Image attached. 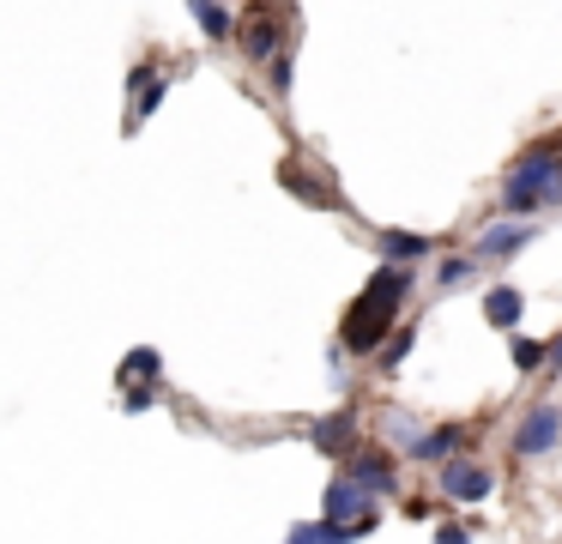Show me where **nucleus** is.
<instances>
[{
  "label": "nucleus",
  "instance_id": "dca6fc26",
  "mask_svg": "<svg viewBox=\"0 0 562 544\" xmlns=\"http://www.w3.org/2000/svg\"><path fill=\"white\" fill-rule=\"evenodd\" d=\"M508 357H514V369H520V375H538V369H550V345H544V338H520V333H514Z\"/></svg>",
  "mask_w": 562,
  "mask_h": 544
},
{
  "label": "nucleus",
  "instance_id": "423d86ee",
  "mask_svg": "<svg viewBox=\"0 0 562 544\" xmlns=\"http://www.w3.org/2000/svg\"><path fill=\"white\" fill-rule=\"evenodd\" d=\"M345 478L363 484L369 496H393V484H400V471H393V454H381V447H357L351 459H345Z\"/></svg>",
  "mask_w": 562,
  "mask_h": 544
},
{
  "label": "nucleus",
  "instance_id": "9d476101",
  "mask_svg": "<svg viewBox=\"0 0 562 544\" xmlns=\"http://www.w3.org/2000/svg\"><path fill=\"white\" fill-rule=\"evenodd\" d=\"M308 442L321 447V454H339V466L357 454V411H333V418H321L315 430H308Z\"/></svg>",
  "mask_w": 562,
  "mask_h": 544
},
{
  "label": "nucleus",
  "instance_id": "f257e3e1",
  "mask_svg": "<svg viewBox=\"0 0 562 544\" xmlns=\"http://www.w3.org/2000/svg\"><path fill=\"white\" fill-rule=\"evenodd\" d=\"M412 285H417L412 266H381V273L351 297V309L339 314V345L357 351V357H381V351H387V333L400 326V302L412 297Z\"/></svg>",
  "mask_w": 562,
  "mask_h": 544
},
{
  "label": "nucleus",
  "instance_id": "f3484780",
  "mask_svg": "<svg viewBox=\"0 0 562 544\" xmlns=\"http://www.w3.org/2000/svg\"><path fill=\"white\" fill-rule=\"evenodd\" d=\"M472 273H477L472 254H448V260L436 266V290H460V285H472Z\"/></svg>",
  "mask_w": 562,
  "mask_h": 544
},
{
  "label": "nucleus",
  "instance_id": "9b49d317",
  "mask_svg": "<svg viewBox=\"0 0 562 544\" xmlns=\"http://www.w3.org/2000/svg\"><path fill=\"white\" fill-rule=\"evenodd\" d=\"M436 254V236H417V230H381V260L387 266H412Z\"/></svg>",
  "mask_w": 562,
  "mask_h": 544
},
{
  "label": "nucleus",
  "instance_id": "6e6552de",
  "mask_svg": "<svg viewBox=\"0 0 562 544\" xmlns=\"http://www.w3.org/2000/svg\"><path fill=\"white\" fill-rule=\"evenodd\" d=\"M532 236H538V224H526V218H508V224H484V236H477V260H508V254H520Z\"/></svg>",
  "mask_w": 562,
  "mask_h": 544
},
{
  "label": "nucleus",
  "instance_id": "20e7f679",
  "mask_svg": "<svg viewBox=\"0 0 562 544\" xmlns=\"http://www.w3.org/2000/svg\"><path fill=\"white\" fill-rule=\"evenodd\" d=\"M436 490L448 496V502H484V496L496 490V471L472 454H453L448 466H436Z\"/></svg>",
  "mask_w": 562,
  "mask_h": 544
},
{
  "label": "nucleus",
  "instance_id": "1a4fd4ad",
  "mask_svg": "<svg viewBox=\"0 0 562 544\" xmlns=\"http://www.w3.org/2000/svg\"><path fill=\"white\" fill-rule=\"evenodd\" d=\"M279 181H284V193H296L303 206H327V212H333V206H345V200H339V188H327V181H321L308 164H296V157H284Z\"/></svg>",
  "mask_w": 562,
  "mask_h": 544
},
{
  "label": "nucleus",
  "instance_id": "f03ea898",
  "mask_svg": "<svg viewBox=\"0 0 562 544\" xmlns=\"http://www.w3.org/2000/svg\"><path fill=\"white\" fill-rule=\"evenodd\" d=\"M562 200V152L557 145H532V152H520L508 164V176H502V206H508L514 218H532L538 206Z\"/></svg>",
  "mask_w": 562,
  "mask_h": 544
},
{
  "label": "nucleus",
  "instance_id": "ddd939ff",
  "mask_svg": "<svg viewBox=\"0 0 562 544\" xmlns=\"http://www.w3.org/2000/svg\"><path fill=\"white\" fill-rule=\"evenodd\" d=\"M520 314H526V297H520L514 285H490V290H484V321H490V326L514 333V326H520Z\"/></svg>",
  "mask_w": 562,
  "mask_h": 544
},
{
  "label": "nucleus",
  "instance_id": "4be33fe9",
  "mask_svg": "<svg viewBox=\"0 0 562 544\" xmlns=\"http://www.w3.org/2000/svg\"><path fill=\"white\" fill-rule=\"evenodd\" d=\"M550 369H562V333L550 338Z\"/></svg>",
  "mask_w": 562,
  "mask_h": 544
},
{
  "label": "nucleus",
  "instance_id": "7ed1b4c3",
  "mask_svg": "<svg viewBox=\"0 0 562 544\" xmlns=\"http://www.w3.org/2000/svg\"><path fill=\"white\" fill-rule=\"evenodd\" d=\"M284 48H291V19H284V12H267V0H255V12L243 19V55L272 67Z\"/></svg>",
  "mask_w": 562,
  "mask_h": 544
},
{
  "label": "nucleus",
  "instance_id": "4468645a",
  "mask_svg": "<svg viewBox=\"0 0 562 544\" xmlns=\"http://www.w3.org/2000/svg\"><path fill=\"white\" fill-rule=\"evenodd\" d=\"M188 12H194V24L206 31V43H231L236 36V19L224 12V0H188Z\"/></svg>",
  "mask_w": 562,
  "mask_h": 544
},
{
  "label": "nucleus",
  "instance_id": "412c9836",
  "mask_svg": "<svg viewBox=\"0 0 562 544\" xmlns=\"http://www.w3.org/2000/svg\"><path fill=\"white\" fill-rule=\"evenodd\" d=\"M436 544H472V532L465 526H436Z\"/></svg>",
  "mask_w": 562,
  "mask_h": 544
},
{
  "label": "nucleus",
  "instance_id": "a211bd4d",
  "mask_svg": "<svg viewBox=\"0 0 562 544\" xmlns=\"http://www.w3.org/2000/svg\"><path fill=\"white\" fill-rule=\"evenodd\" d=\"M412 345H417V326H400V333H393V345H387V351H381V369H387V375H393V369H400V363H405V357H412Z\"/></svg>",
  "mask_w": 562,
  "mask_h": 544
},
{
  "label": "nucleus",
  "instance_id": "f8f14e48",
  "mask_svg": "<svg viewBox=\"0 0 562 544\" xmlns=\"http://www.w3.org/2000/svg\"><path fill=\"white\" fill-rule=\"evenodd\" d=\"M460 435H465L460 423H436V430H424L412 447H405V454H412V459H424V466H429V459H436V466H448V459H453V447H460Z\"/></svg>",
  "mask_w": 562,
  "mask_h": 544
},
{
  "label": "nucleus",
  "instance_id": "aec40b11",
  "mask_svg": "<svg viewBox=\"0 0 562 544\" xmlns=\"http://www.w3.org/2000/svg\"><path fill=\"white\" fill-rule=\"evenodd\" d=\"M151 406H158V387H127L122 411H151Z\"/></svg>",
  "mask_w": 562,
  "mask_h": 544
},
{
  "label": "nucleus",
  "instance_id": "0eeeda50",
  "mask_svg": "<svg viewBox=\"0 0 562 544\" xmlns=\"http://www.w3.org/2000/svg\"><path fill=\"white\" fill-rule=\"evenodd\" d=\"M321 514H327V526H351V520L375 514V496H369L363 484H351V478L339 471V478L327 484V502H321Z\"/></svg>",
  "mask_w": 562,
  "mask_h": 544
},
{
  "label": "nucleus",
  "instance_id": "2eb2a0df",
  "mask_svg": "<svg viewBox=\"0 0 562 544\" xmlns=\"http://www.w3.org/2000/svg\"><path fill=\"white\" fill-rule=\"evenodd\" d=\"M158 375H164V357L151 345H139V351H127L122 357V381H134V387H158Z\"/></svg>",
  "mask_w": 562,
  "mask_h": 544
},
{
  "label": "nucleus",
  "instance_id": "6ab92c4d",
  "mask_svg": "<svg viewBox=\"0 0 562 544\" xmlns=\"http://www.w3.org/2000/svg\"><path fill=\"white\" fill-rule=\"evenodd\" d=\"M291 79H296V60H291V48H284V55L267 67V91L272 97H291Z\"/></svg>",
  "mask_w": 562,
  "mask_h": 544
},
{
  "label": "nucleus",
  "instance_id": "39448f33",
  "mask_svg": "<svg viewBox=\"0 0 562 544\" xmlns=\"http://www.w3.org/2000/svg\"><path fill=\"white\" fill-rule=\"evenodd\" d=\"M562 442V411L557 406H532L520 418V430H514V454L532 459V454H550V447Z\"/></svg>",
  "mask_w": 562,
  "mask_h": 544
}]
</instances>
